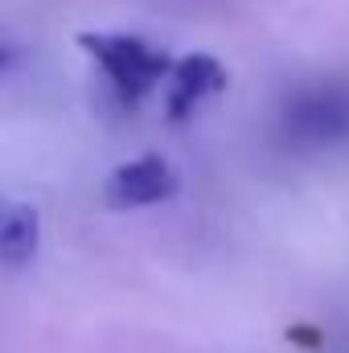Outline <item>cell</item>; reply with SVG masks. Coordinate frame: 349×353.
Segmentation results:
<instances>
[{
	"label": "cell",
	"instance_id": "obj_1",
	"mask_svg": "<svg viewBox=\"0 0 349 353\" xmlns=\"http://www.w3.org/2000/svg\"><path fill=\"white\" fill-rule=\"evenodd\" d=\"M79 50L94 62V70L103 74V83L111 90V99L119 107H140L152 90L165 87L169 70H173V58L140 37V33H119V29H87L79 33Z\"/></svg>",
	"mask_w": 349,
	"mask_h": 353
},
{
	"label": "cell",
	"instance_id": "obj_2",
	"mask_svg": "<svg viewBox=\"0 0 349 353\" xmlns=\"http://www.w3.org/2000/svg\"><path fill=\"white\" fill-rule=\"evenodd\" d=\"M279 140L296 152H325L349 144V83H317L288 94L279 107Z\"/></svg>",
	"mask_w": 349,
	"mask_h": 353
},
{
	"label": "cell",
	"instance_id": "obj_3",
	"mask_svg": "<svg viewBox=\"0 0 349 353\" xmlns=\"http://www.w3.org/2000/svg\"><path fill=\"white\" fill-rule=\"evenodd\" d=\"M177 189H181L177 169L165 157L148 152V157L115 165L111 176H107V185H103V197L115 210H144V205H161V201L177 197Z\"/></svg>",
	"mask_w": 349,
	"mask_h": 353
},
{
	"label": "cell",
	"instance_id": "obj_4",
	"mask_svg": "<svg viewBox=\"0 0 349 353\" xmlns=\"http://www.w3.org/2000/svg\"><path fill=\"white\" fill-rule=\"evenodd\" d=\"M226 87V66L210 54H185L177 58L169 79H165V111L173 119H189L206 99H214Z\"/></svg>",
	"mask_w": 349,
	"mask_h": 353
},
{
	"label": "cell",
	"instance_id": "obj_5",
	"mask_svg": "<svg viewBox=\"0 0 349 353\" xmlns=\"http://www.w3.org/2000/svg\"><path fill=\"white\" fill-rule=\"evenodd\" d=\"M37 243H41V214H37V205L0 193V263L25 267L37 255Z\"/></svg>",
	"mask_w": 349,
	"mask_h": 353
},
{
	"label": "cell",
	"instance_id": "obj_6",
	"mask_svg": "<svg viewBox=\"0 0 349 353\" xmlns=\"http://www.w3.org/2000/svg\"><path fill=\"white\" fill-rule=\"evenodd\" d=\"M17 66V46H8V41H0V79L8 74Z\"/></svg>",
	"mask_w": 349,
	"mask_h": 353
}]
</instances>
